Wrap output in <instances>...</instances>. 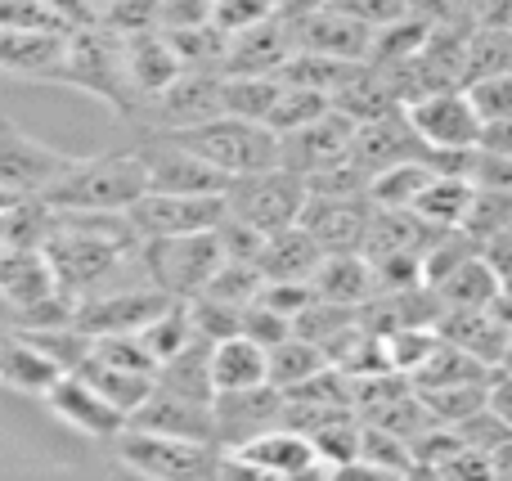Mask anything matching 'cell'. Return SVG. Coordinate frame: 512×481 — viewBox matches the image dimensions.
Here are the masks:
<instances>
[{
  "mask_svg": "<svg viewBox=\"0 0 512 481\" xmlns=\"http://www.w3.org/2000/svg\"><path fill=\"white\" fill-rule=\"evenodd\" d=\"M481 257L499 270V279H512V230H499L495 239L481 243Z\"/></svg>",
  "mask_w": 512,
  "mask_h": 481,
  "instance_id": "obj_57",
  "label": "cell"
},
{
  "mask_svg": "<svg viewBox=\"0 0 512 481\" xmlns=\"http://www.w3.org/2000/svg\"><path fill=\"white\" fill-rule=\"evenodd\" d=\"M328 108H333V99H328L324 90H310V86H292V81H283V95H279V104H274V113H270V122H265V126H270L274 135H288V131H297V126L324 117Z\"/></svg>",
  "mask_w": 512,
  "mask_h": 481,
  "instance_id": "obj_47",
  "label": "cell"
},
{
  "mask_svg": "<svg viewBox=\"0 0 512 481\" xmlns=\"http://www.w3.org/2000/svg\"><path fill=\"white\" fill-rule=\"evenodd\" d=\"M265 18H279V0H216V27L221 32H243Z\"/></svg>",
  "mask_w": 512,
  "mask_h": 481,
  "instance_id": "obj_53",
  "label": "cell"
},
{
  "mask_svg": "<svg viewBox=\"0 0 512 481\" xmlns=\"http://www.w3.org/2000/svg\"><path fill=\"white\" fill-rule=\"evenodd\" d=\"M499 293H504V279L490 266L486 257H468L450 279L436 284V297H441L445 311H477V306H495Z\"/></svg>",
  "mask_w": 512,
  "mask_h": 481,
  "instance_id": "obj_31",
  "label": "cell"
},
{
  "mask_svg": "<svg viewBox=\"0 0 512 481\" xmlns=\"http://www.w3.org/2000/svg\"><path fill=\"white\" fill-rule=\"evenodd\" d=\"M333 108H342L351 122H378V117H387V113H396V108H405L396 99V90H391V81L382 77L373 63H364L360 72H355L351 81H346L342 90L333 95Z\"/></svg>",
  "mask_w": 512,
  "mask_h": 481,
  "instance_id": "obj_33",
  "label": "cell"
},
{
  "mask_svg": "<svg viewBox=\"0 0 512 481\" xmlns=\"http://www.w3.org/2000/svg\"><path fill=\"white\" fill-rule=\"evenodd\" d=\"M225 243L221 230L203 234H176V239H144V266L158 288H167L180 302H194L212 288V279L225 266Z\"/></svg>",
  "mask_w": 512,
  "mask_h": 481,
  "instance_id": "obj_5",
  "label": "cell"
},
{
  "mask_svg": "<svg viewBox=\"0 0 512 481\" xmlns=\"http://www.w3.org/2000/svg\"><path fill=\"white\" fill-rule=\"evenodd\" d=\"M140 153L149 162V189H167V194H230L234 180L216 171L207 158L185 149L180 140L162 131L140 135Z\"/></svg>",
  "mask_w": 512,
  "mask_h": 481,
  "instance_id": "obj_11",
  "label": "cell"
},
{
  "mask_svg": "<svg viewBox=\"0 0 512 481\" xmlns=\"http://www.w3.org/2000/svg\"><path fill=\"white\" fill-rule=\"evenodd\" d=\"M216 23V0H162V27Z\"/></svg>",
  "mask_w": 512,
  "mask_h": 481,
  "instance_id": "obj_54",
  "label": "cell"
},
{
  "mask_svg": "<svg viewBox=\"0 0 512 481\" xmlns=\"http://www.w3.org/2000/svg\"><path fill=\"white\" fill-rule=\"evenodd\" d=\"M77 153L27 135L14 117H0V198H45Z\"/></svg>",
  "mask_w": 512,
  "mask_h": 481,
  "instance_id": "obj_7",
  "label": "cell"
},
{
  "mask_svg": "<svg viewBox=\"0 0 512 481\" xmlns=\"http://www.w3.org/2000/svg\"><path fill=\"white\" fill-rule=\"evenodd\" d=\"M122 45H126V81H131L135 113H140L153 95H162V90H167L171 81L185 72V63H180L176 45H171V36L162 32V27H158V32L122 36Z\"/></svg>",
  "mask_w": 512,
  "mask_h": 481,
  "instance_id": "obj_23",
  "label": "cell"
},
{
  "mask_svg": "<svg viewBox=\"0 0 512 481\" xmlns=\"http://www.w3.org/2000/svg\"><path fill=\"white\" fill-rule=\"evenodd\" d=\"M472 180H477L481 189H499V194H512V158L481 149V153H477V167H472Z\"/></svg>",
  "mask_w": 512,
  "mask_h": 481,
  "instance_id": "obj_55",
  "label": "cell"
},
{
  "mask_svg": "<svg viewBox=\"0 0 512 481\" xmlns=\"http://www.w3.org/2000/svg\"><path fill=\"white\" fill-rule=\"evenodd\" d=\"M360 320H364L360 306H342V302H328V297H315V302L297 315V333L301 338H310V342H319V347L328 351V342H337L346 329H355Z\"/></svg>",
  "mask_w": 512,
  "mask_h": 481,
  "instance_id": "obj_46",
  "label": "cell"
},
{
  "mask_svg": "<svg viewBox=\"0 0 512 481\" xmlns=\"http://www.w3.org/2000/svg\"><path fill=\"white\" fill-rule=\"evenodd\" d=\"M212 117H225V72H180L131 122H140L144 131H189Z\"/></svg>",
  "mask_w": 512,
  "mask_h": 481,
  "instance_id": "obj_8",
  "label": "cell"
},
{
  "mask_svg": "<svg viewBox=\"0 0 512 481\" xmlns=\"http://www.w3.org/2000/svg\"><path fill=\"white\" fill-rule=\"evenodd\" d=\"M477 23H490V27H504V32H512V0H481V5H477Z\"/></svg>",
  "mask_w": 512,
  "mask_h": 481,
  "instance_id": "obj_60",
  "label": "cell"
},
{
  "mask_svg": "<svg viewBox=\"0 0 512 481\" xmlns=\"http://www.w3.org/2000/svg\"><path fill=\"white\" fill-rule=\"evenodd\" d=\"M490 410L504 423H512V369H499V374L490 378Z\"/></svg>",
  "mask_w": 512,
  "mask_h": 481,
  "instance_id": "obj_58",
  "label": "cell"
},
{
  "mask_svg": "<svg viewBox=\"0 0 512 481\" xmlns=\"http://www.w3.org/2000/svg\"><path fill=\"white\" fill-rule=\"evenodd\" d=\"M418 396L427 401L436 423L445 428H463L472 414H481L490 405V383H450V387H418Z\"/></svg>",
  "mask_w": 512,
  "mask_h": 481,
  "instance_id": "obj_42",
  "label": "cell"
},
{
  "mask_svg": "<svg viewBox=\"0 0 512 481\" xmlns=\"http://www.w3.org/2000/svg\"><path fill=\"white\" fill-rule=\"evenodd\" d=\"M306 203H310V180L301 176V171L283 167V162H274V167H265V171H252V176H239L230 185V212L252 221L256 230H265V234L301 225Z\"/></svg>",
  "mask_w": 512,
  "mask_h": 481,
  "instance_id": "obj_6",
  "label": "cell"
},
{
  "mask_svg": "<svg viewBox=\"0 0 512 481\" xmlns=\"http://www.w3.org/2000/svg\"><path fill=\"white\" fill-rule=\"evenodd\" d=\"M360 473H382V477H418L414 450L405 437L387 428L364 423V455H360Z\"/></svg>",
  "mask_w": 512,
  "mask_h": 481,
  "instance_id": "obj_43",
  "label": "cell"
},
{
  "mask_svg": "<svg viewBox=\"0 0 512 481\" xmlns=\"http://www.w3.org/2000/svg\"><path fill=\"white\" fill-rule=\"evenodd\" d=\"M279 95H283V72L279 77H225V113L230 117L270 122Z\"/></svg>",
  "mask_w": 512,
  "mask_h": 481,
  "instance_id": "obj_44",
  "label": "cell"
},
{
  "mask_svg": "<svg viewBox=\"0 0 512 481\" xmlns=\"http://www.w3.org/2000/svg\"><path fill=\"white\" fill-rule=\"evenodd\" d=\"M99 23L113 27L117 36L158 32L162 27V0H113V5L99 14Z\"/></svg>",
  "mask_w": 512,
  "mask_h": 481,
  "instance_id": "obj_50",
  "label": "cell"
},
{
  "mask_svg": "<svg viewBox=\"0 0 512 481\" xmlns=\"http://www.w3.org/2000/svg\"><path fill=\"white\" fill-rule=\"evenodd\" d=\"M0 27L18 32H77L68 14L50 0H0Z\"/></svg>",
  "mask_w": 512,
  "mask_h": 481,
  "instance_id": "obj_48",
  "label": "cell"
},
{
  "mask_svg": "<svg viewBox=\"0 0 512 481\" xmlns=\"http://www.w3.org/2000/svg\"><path fill=\"white\" fill-rule=\"evenodd\" d=\"M472 104L481 108L486 122H508L512 117V72H499V77H486V81H472L468 86Z\"/></svg>",
  "mask_w": 512,
  "mask_h": 481,
  "instance_id": "obj_52",
  "label": "cell"
},
{
  "mask_svg": "<svg viewBox=\"0 0 512 481\" xmlns=\"http://www.w3.org/2000/svg\"><path fill=\"white\" fill-rule=\"evenodd\" d=\"M409 117L427 140V149H477L481 135H486V117L472 104L468 86L432 90L418 104H409Z\"/></svg>",
  "mask_w": 512,
  "mask_h": 481,
  "instance_id": "obj_15",
  "label": "cell"
},
{
  "mask_svg": "<svg viewBox=\"0 0 512 481\" xmlns=\"http://www.w3.org/2000/svg\"><path fill=\"white\" fill-rule=\"evenodd\" d=\"M292 50H297L292 23H283V18H265V23L225 36L221 72L225 77H279L283 63L292 59Z\"/></svg>",
  "mask_w": 512,
  "mask_h": 481,
  "instance_id": "obj_18",
  "label": "cell"
},
{
  "mask_svg": "<svg viewBox=\"0 0 512 481\" xmlns=\"http://www.w3.org/2000/svg\"><path fill=\"white\" fill-rule=\"evenodd\" d=\"M355 158H360V167L369 171V180H373V171L427 158V140L418 135L409 108H396V113L378 117V122H364L360 131H355Z\"/></svg>",
  "mask_w": 512,
  "mask_h": 481,
  "instance_id": "obj_22",
  "label": "cell"
},
{
  "mask_svg": "<svg viewBox=\"0 0 512 481\" xmlns=\"http://www.w3.org/2000/svg\"><path fill=\"white\" fill-rule=\"evenodd\" d=\"M144 194H149V162L135 144V149L72 158V167L45 198L59 212H131Z\"/></svg>",
  "mask_w": 512,
  "mask_h": 481,
  "instance_id": "obj_1",
  "label": "cell"
},
{
  "mask_svg": "<svg viewBox=\"0 0 512 481\" xmlns=\"http://www.w3.org/2000/svg\"><path fill=\"white\" fill-rule=\"evenodd\" d=\"M225 216H230V194H167V189H149L131 207V225L140 230V239H176V234L221 230Z\"/></svg>",
  "mask_w": 512,
  "mask_h": 481,
  "instance_id": "obj_9",
  "label": "cell"
},
{
  "mask_svg": "<svg viewBox=\"0 0 512 481\" xmlns=\"http://www.w3.org/2000/svg\"><path fill=\"white\" fill-rule=\"evenodd\" d=\"M288 414V392L274 383L243 387V392H216V446L239 450L243 441L279 428Z\"/></svg>",
  "mask_w": 512,
  "mask_h": 481,
  "instance_id": "obj_16",
  "label": "cell"
},
{
  "mask_svg": "<svg viewBox=\"0 0 512 481\" xmlns=\"http://www.w3.org/2000/svg\"><path fill=\"white\" fill-rule=\"evenodd\" d=\"M481 149L504 153V158H512V117H508V122H486V135H481Z\"/></svg>",
  "mask_w": 512,
  "mask_h": 481,
  "instance_id": "obj_59",
  "label": "cell"
},
{
  "mask_svg": "<svg viewBox=\"0 0 512 481\" xmlns=\"http://www.w3.org/2000/svg\"><path fill=\"white\" fill-rule=\"evenodd\" d=\"M68 50H72V32H18V27H5V36H0V72L18 81L63 86L68 81Z\"/></svg>",
  "mask_w": 512,
  "mask_h": 481,
  "instance_id": "obj_17",
  "label": "cell"
},
{
  "mask_svg": "<svg viewBox=\"0 0 512 481\" xmlns=\"http://www.w3.org/2000/svg\"><path fill=\"white\" fill-rule=\"evenodd\" d=\"M68 90L108 104L122 122H131L135 113V95L126 81V45L113 27L104 23H86L72 32V50H68Z\"/></svg>",
  "mask_w": 512,
  "mask_h": 481,
  "instance_id": "obj_3",
  "label": "cell"
},
{
  "mask_svg": "<svg viewBox=\"0 0 512 481\" xmlns=\"http://www.w3.org/2000/svg\"><path fill=\"white\" fill-rule=\"evenodd\" d=\"M77 374L86 378V383H95L99 392H104L108 401H113L117 410L126 414V419H131V414L153 396V387H158V374H140V369L108 365V360H99V356H90L86 365L77 369Z\"/></svg>",
  "mask_w": 512,
  "mask_h": 481,
  "instance_id": "obj_34",
  "label": "cell"
},
{
  "mask_svg": "<svg viewBox=\"0 0 512 481\" xmlns=\"http://www.w3.org/2000/svg\"><path fill=\"white\" fill-rule=\"evenodd\" d=\"M324 257H328L324 243H319L306 225H288V230L265 239L261 270H265V279H306V284H315Z\"/></svg>",
  "mask_w": 512,
  "mask_h": 481,
  "instance_id": "obj_27",
  "label": "cell"
},
{
  "mask_svg": "<svg viewBox=\"0 0 512 481\" xmlns=\"http://www.w3.org/2000/svg\"><path fill=\"white\" fill-rule=\"evenodd\" d=\"M432 180H436V167L427 158L396 162V167H387V171H373L369 198L378 207H418V198L427 194Z\"/></svg>",
  "mask_w": 512,
  "mask_h": 481,
  "instance_id": "obj_37",
  "label": "cell"
},
{
  "mask_svg": "<svg viewBox=\"0 0 512 481\" xmlns=\"http://www.w3.org/2000/svg\"><path fill=\"white\" fill-rule=\"evenodd\" d=\"M373 32H378V27H373L369 18L351 14V9L333 5V0H328L324 9H315L310 18L292 23L297 50H319V54H333V59H351V63H369V54H373Z\"/></svg>",
  "mask_w": 512,
  "mask_h": 481,
  "instance_id": "obj_20",
  "label": "cell"
},
{
  "mask_svg": "<svg viewBox=\"0 0 512 481\" xmlns=\"http://www.w3.org/2000/svg\"><path fill=\"white\" fill-rule=\"evenodd\" d=\"M310 441H315V455H319V468H324V473H360L364 419L355 410L324 419L315 432H310Z\"/></svg>",
  "mask_w": 512,
  "mask_h": 481,
  "instance_id": "obj_32",
  "label": "cell"
},
{
  "mask_svg": "<svg viewBox=\"0 0 512 481\" xmlns=\"http://www.w3.org/2000/svg\"><path fill=\"white\" fill-rule=\"evenodd\" d=\"M113 459L135 477L149 481H194L225 473V450L212 441H189V437H167V432H149L126 423V432L113 441Z\"/></svg>",
  "mask_w": 512,
  "mask_h": 481,
  "instance_id": "obj_2",
  "label": "cell"
},
{
  "mask_svg": "<svg viewBox=\"0 0 512 481\" xmlns=\"http://www.w3.org/2000/svg\"><path fill=\"white\" fill-rule=\"evenodd\" d=\"M324 365H328V351L319 347V342L301 338V333H292V338H283L279 347H270V383L283 387V392L306 383V378L319 374Z\"/></svg>",
  "mask_w": 512,
  "mask_h": 481,
  "instance_id": "obj_41",
  "label": "cell"
},
{
  "mask_svg": "<svg viewBox=\"0 0 512 481\" xmlns=\"http://www.w3.org/2000/svg\"><path fill=\"white\" fill-rule=\"evenodd\" d=\"M301 225L324 243V252H364V239H369V225H373V198L369 194H310Z\"/></svg>",
  "mask_w": 512,
  "mask_h": 481,
  "instance_id": "obj_19",
  "label": "cell"
},
{
  "mask_svg": "<svg viewBox=\"0 0 512 481\" xmlns=\"http://www.w3.org/2000/svg\"><path fill=\"white\" fill-rule=\"evenodd\" d=\"M158 383L171 387V392L198 396V401H216V374H212V342L198 338L180 351L176 360L158 369Z\"/></svg>",
  "mask_w": 512,
  "mask_h": 481,
  "instance_id": "obj_36",
  "label": "cell"
},
{
  "mask_svg": "<svg viewBox=\"0 0 512 481\" xmlns=\"http://www.w3.org/2000/svg\"><path fill=\"white\" fill-rule=\"evenodd\" d=\"M333 5H342V9H351V14L369 18L373 27L396 23V18L409 14V0H333Z\"/></svg>",
  "mask_w": 512,
  "mask_h": 481,
  "instance_id": "obj_56",
  "label": "cell"
},
{
  "mask_svg": "<svg viewBox=\"0 0 512 481\" xmlns=\"http://www.w3.org/2000/svg\"><path fill=\"white\" fill-rule=\"evenodd\" d=\"M360 68H364V63L333 59V54H319V50H292V59L283 63V81H292V86H310V90H324V95L333 99Z\"/></svg>",
  "mask_w": 512,
  "mask_h": 481,
  "instance_id": "obj_39",
  "label": "cell"
},
{
  "mask_svg": "<svg viewBox=\"0 0 512 481\" xmlns=\"http://www.w3.org/2000/svg\"><path fill=\"white\" fill-rule=\"evenodd\" d=\"M203 333H198V324H194V306L189 302H171L167 311L158 315V320H149L140 329V342L149 347V356H153V365H167V360H176L180 351L189 347V342H198Z\"/></svg>",
  "mask_w": 512,
  "mask_h": 481,
  "instance_id": "obj_35",
  "label": "cell"
},
{
  "mask_svg": "<svg viewBox=\"0 0 512 481\" xmlns=\"http://www.w3.org/2000/svg\"><path fill=\"white\" fill-rule=\"evenodd\" d=\"M315 293L342 306H369L378 297V279H373V261L364 252H328L324 266L315 275Z\"/></svg>",
  "mask_w": 512,
  "mask_h": 481,
  "instance_id": "obj_29",
  "label": "cell"
},
{
  "mask_svg": "<svg viewBox=\"0 0 512 481\" xmlns=\"http://www.w3.org/2000/svg\"><path fill=\"white\" fill-rule=\"evenodd\" d=\"M499 72H512V32H504V27H490V23H477L468 32L463 86L486 81V77H499Z\"/></svg>",
  "mask_w": 512,
  "mask_h": 481,
  "instance_id": "obj_40",
  "label": "cell"
},
{
  "mask_svg": "<svg viewBox=\"0 0 512 481\" xmlns=\"http://www.w3.org/2000/svg\"><path fill=\"white\" fill-rule=\"evenodd\" d=\"M63 374H68V369H63L59 360L50 356V351H41L32 338H23V333H9V329H5V360H0V383H5L14 396H27V401H45V396H50L54 387L63 383Z\"/></svg>",
  "mask_w": 512,
  "mask_h": 481,
  "instance_id": "obj_25",
  "label": "cell"
},
{
  "mask_svg": "<svg viewBox=\"0 0 512 481\" xmlns=\"http://www.w3.org/2000/svg\"><path fill=\"white\" fill-rule=\"evenodd\" d=\"M54 293H63V284H59V270H54L50 252L45 248H0V297H5V311L36 306Z\"/></svg>",
  "mask_w": 512,
  "mask_h": 481,
  "instance_id": "obj_24",
  "label": "cell"
},
{
  "mask_svg": "<svg viewBox=\"0 0 512 481\" xmlns=\"http://www.w3.org/2000/svg\"><path fill=\"white\" fill-rule=\"evenodd\" d=\"M355 131H360V122H351L342 108H328V113L315 117V122L279 135V162L283 167H292V171H301L306 180H315L319 171H328V167H337L342 158H351L355 153Z\"/></svg>",
  "mask_w": 512,
  "mask_h": 481,
  "instance_id": "obj_14",
  "label": "cell"
},
{
  "mask_svg": "<svg viewBox=\"0 0 512 481\" xmlns=\"http://www.w3.org/2000/svg\"><path fill=\"white\" fill-rule=\"evenodd\" d=\"M225 473H252V477H315L324 473L315 455V441L306 432L279 428L261 432V437L243 441L239 450H225Z\"/></svg>",
  "mask_w": 512,
  "mask_h": 481,
  "instance_id": "obj_13",
  "label": "cell"
},
{
  "mask_svg": "<svg viewBox=\"0 0 512 481\" xmlns=\"http://www.w3.org/2000/svg\"><path fill=\"white\" fill-rule=\"evenodd\" d=\"M427 36H432V23L418 14H405V18H396V23H382L378 32H373L369 63L373 68H387V63L409 59V54H418L427 45Z\"/></svg>",
  "mask_w": 512,
  "mask_h": 481,
  "instance_id": "obj_45",
  "label": "cell"
},
{
  "mask_svg": "<svg viewBox=\"0 0 512 481\" xmlns=\"http://www.w3.org/2000/svg\"><path fill=\"white\" fill-rule=\"evenodd\" d=\"M243 333L256 338L261 347H279L283 338H292V333H297V324H292L283 311H274V306H265L261 297H256L248 311H243Z\"/></svg>",
  "mask_w": 512,
  "mask_h": 481,
  "instance_id": "obj_51",
  "label": "cell"
},
{
  "mask_svg": "<svg viewBox=\"0 0 512 481\" xmlns=\"http://www.w3.org/2000/svg\"><path fill=\"white\" fill-rule=\"evenodd\" d=\"M212 374L216 392H243V387L270 383V347H261L248 333L212 342Z\"/></svg>",
  "mask_w": 512,
  "mask_h": 481,
  "instance_id": "obj_28",
  "label": "cell"
},
{
  "mask_svg": "<svg viewBox=\"0 0 512 481\" xmlns=\"http://www.w3.org/2000/svg\"><path fill=\"white\" fill-rule=\"evenodd\" d=\"M171 302H180V297H171L167 288H158L153 279H140V284H126V288H113V293H99V297L77 302V324L90 333V338L140 333L144 324L158 320Z\"/></svg>",
  "mask_w": 512,
  "mask_h": 481,
  "instance_id": "obj_12",
  "label": "cell"
},
{
  "mask_svg": "<svg viewBox=\"0 0 512 481\" xmlns=\"http://www.w3.org/2000/svg\"><path fill=\"white\" fill-rule=\"evenodd\" d=\"M171 140H180L185 149H194L198 158H207L216 171H225L230 180L252 176L279 162V135L265 122H248V117H212L203 126H189V131H162Z\"/></svg>",
  "mask_w": 512,
  "mask_h": 481,
  "instance_id": "obj_4",
  "label": "cell"
},
{
  "mask_svg": "<svg viewBox=\"0 0 512 481\" xmlns=\"http://www.w3.org/2000/svg\"><path fill=\"white\" fill-rule=\"evenodd\" d=\"M328 0H279V18L283 23H301V18H310L315 9H324Z\"/></svg>",
  "mask_w": 512,
  "mask_h": 481,
  "instance_id": "obj_61",
  "label": "cell"
},
{
  "mask_svg": "<svg viewBox=\"0 0 512 481\" xmlns=\"http://www.w3.org/2000/svg\"><path fill=\"white\" fill-rule=\"evenodd\" d=\"M45 410L54 423H63L68 432H77L81 441H95V446H113L126 432V414L99 392L95 383H86L81 374H63V383L45 396Z\"/></svg>",
  "mask_w": 512,
  "mask_h": 481,
  "instance_id": "obj_10",
  "label": "cell"
},
{
  "mask_svg": "<svg viewBox=\"0 0 512 481\" xmlns=\"http://www.w3.org/2000/svg\"><path fill=\"white\" fill-rule=\"evenodd\" d=\"M463 230H468L477 243L495 239L499 230H512V194L477 185V198H472V212H468V221H463Z\"/></svg>",
  "mask_w": 512,
  "mask_h": 481,
  "instance_id": "obj_49",
  "label": "cell"
},
{
  "mask_svg": "<svg viewBox=\"0 0 512 481\" xmlns=\"http://www.w3.org/2000/svg\"><path fill=\"white\" fill-rule=\"evenodd\" d=\"M135 428L167 432V437H189V441H212L216 446V401H198V396L171 392V387H153V396L131 414Z\"/></svg>",
  "mask_w": 512,
  "mask_h": 481,
  "instance_id": "obj_21",
  "label": "cell"
},
{
  "mask_svg": "<svg viewBox=\"0 0 512 481\" xmlns=\"http://www.w3.org/2000/svg\"><path fill=\"white\" fill-rule=\"evenodd\" d=\"M472 198H477V180L472 176H441V171H436L427 194L418 198V212L432 225H441V230H459L472 212Z\"/></svg>",
  "mask_w": 512,
  "mask_h": 481,
  "instance_id": "obj_38",
  "label": "cell"
},
{
  "mask_svg": "<svg viewBox=\"0 0 512 481\" xmlns=\"http://www.w3.org/2000/svg\"><path fill=\"white\" fill-rule=\"evenodd\" d=\"M59 225L50 198H0V248H45Z\"/></svg>",
  "mask_w": 512,
  "mask_h": 481,
  "instance_id": "obj_30",
  "label": "cell"
},
{
  "mask_svg": "<svg viewBox=\"0 0 512 481\" xmlns=\"http://www.w3.org/2000/svg\"><path fill=\"white\" fill-rule=\"evenodd\" d=\"M436 329H441V338L459 342L463 351H472L477 360H486L490 369H504L508 365L512 329L499 320L495 306H477V311H445Z\"/></svg>",
  "mask_w": 512,
  "mask_h": 481,
  "instance_id": "obj_26",
  "label": "cell"
}]
</instances>
